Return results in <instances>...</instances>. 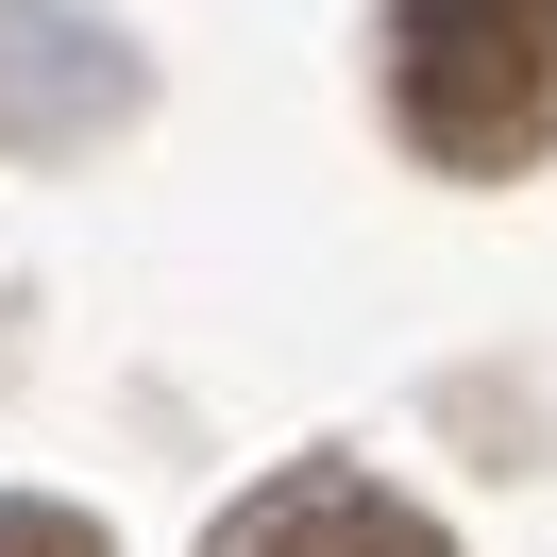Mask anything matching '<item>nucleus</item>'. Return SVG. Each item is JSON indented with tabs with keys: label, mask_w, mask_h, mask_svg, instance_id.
I'll use <instances>...</instances> for the list:
<instances>
[{
	"label": "nucleus",
	"mask_w": 557,
	"mask_h": 557,
	"mask_svg": "<svg viewBox=\"0 0 557 557\" xmlns=\"http://www.w3.org/2000/svg\"><path fill=\"white\" fill-rule=\"evenodd\" d=\"M388 119L473 186L541 170V136H557V0H388Z\"/></svg>",
	"instance_id": "1"
},
{
	"label": "nucleus",
	"mask_w": 557,
	"mask_h": 557,
	"mask_svg": "<svg viewBox=\"0 0 557 557\" xmlns=\"http://www.w3.org/2000/svg\"><path fill=\"white\" fill-rule=\"evenodd\" d=\"M203 557H456V541L422 507H388L372 473H287V490H253Z\"/></svg>",
	"instance_id": "2"
},
{
	"label": "nucleus",
	"mask_w": 557,
	"mask_h": 557,
	"mask_svg": "<svg viewBox=\"0 0 557 557\" xmlns=\"http://www.w3.org/2000/svg\"><path fill=\"white\" fill-rule=\"evenodd\" d=\"M0 557H102L85 507H35V490H0Z\"/></svg>",
	"instance_id": "3"
}]
</instances>
